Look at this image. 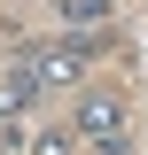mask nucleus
<instances>
[{
    "instance_id": "f257e3e1",
    "label": "nucleus",
    "mask_w": 148,
    "mask_h": 155,
    "mask_svg": "<svg viewBox=\"0 0 148 155\" xmlns=\"http://www.w3.org/2000/svg\"><path fill=\"white\" fill-rule=\"evenodd\" d=\"M70 132L86 140V147H101V155H125V101H117V93H86Z\"/></svg>"
},
{
    "instance_id": "f03ea898",
    "label": "nucleus",
    "mask_w": 148,
    "mask_h": 155,
    "mask_svg": "<svg viewBox=\"0 0 148 155\" xmlns=\"http://www.w3.org/2000/svg\"><path fill=\"white\" fill-rule=\"evenodd\" d=\"M62 16H70V23H78V31H93V23L109 16V8H101V0H62Z\"/></svg>"
}]
</instances>
